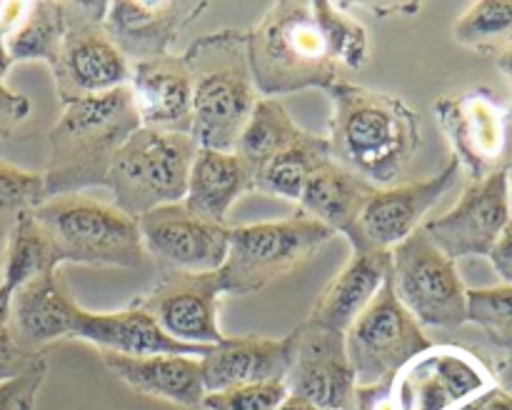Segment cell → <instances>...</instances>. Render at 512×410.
Returning <instances> with one entry per match:
<instances>
[{
	"instance_id": "1",
	"label": "cell",
	"mask_w": 512,
	"mask_h": 410,
	"mask_svg": "<svg viewBox=\"0 0 512 410\" xmlns=\"http://www.w3.org/2000/svg\"><path fill=\"white\" fill-rule=\"evenodd\" d=\"M333 98L330 158L370 183L390 188L418 155L420 115L403 98L338 80Z\"/></svg>"
},
{
	"instance_id": "2",
	"label": "cell",
	"mask_w": 512,
	"mask_h": 410,
	"mask_svg": "<svg viewBox=\"0 0 512 410\" xmlns=\"http://www.w3.org/2000/svg\"><path fill=\"white\" fill-rule=\"evenodd\" d=\"M248 60L263 98L305 88L330 90L340 65L315 0H278L248 30Z\"/></svg>"
},
{
	"instance_id": "3",
	"label": "cell",
	"mask_w": 512,
	"mask_h": 410,
	"mask_svg": "<svg viewBox=\"0 0 512 410\" xmlns=\"http://www.w3.org/2000/svg\"><path fill=\"white\" fill-rule=\"evenodd\" d=\"M138 128L128 85L65 105L48 133L45 195L55 198L105 185L115 153Z\"/></svg>"
},
{
	"instance_id": "4",
	"label": "cell",
	"mask_w": 512,
	"mask_h": 410,
	"mask_svg": "<svg viewBox=\"0 0 512 410\" xmlns=\"http://www.w3.org/2000/svg\"><path fill=\"white\" fill-rule=\"evenodd\" d=\"M193 78V128L198 148L233 150L258 103L245 30H218L183 55Z\"/></svg>"
},
{
	"instance_id": "5",
	"label": "cell",
	"mask_w": 512,
	"mask_h": 410,
	"mask_svg": "<svg viewBox=\"0 0 512 410\" xmlns=\"http://www.w3.org/2000/svg\"><path fill=\"white\" fill-rule=\"evenodd\" d=\"M33 215L53 240L60 263L95 268H138L143 263L138 220L115 203L85 193H68L35 205Z\"/></svg>"
},
{
	"instance_id": "6",
	"label": "cell",
	"mask_w": 512,
	"mask_h": 410,
	"mask_svg": "<svg viewBox=\"0 0 512 410\" xmlns=\"http://www.w3.org/2000/svg\"><path fill=\"white\" fill-rule=\"evenodd\" d=\"M195 153L198 143L193 135L140 125L115 153L105 188L113 193L115 205L123 213L138 220L160 205L185 198Z\"/></svg>"
},
{
	"instance_id": "7",
	"label": "cell",
	"mask_w": 512,
	"mask_h": 410,
	"mask_svg": "<svg viewBox=\"0 0 512 410\" xmlns=\"http://www.w3.org/2000/svg\"><path fill=\"white\" fill-rule=\"evenodd\" d=\"M330 238L333 230L300 210L285 220L230 228L228 255L218 270L223 293H258L308 263Z\"/></svg>"
},
{
	"instance_id": "8",
	"label": "cell",
	"mask_w": 512,
	"mask_h": 410,
	"mask_svg": "<svg viewBox=\"0 0 512 410\" xmlns=\"http://www.w3.org/2000/svg\"><path fill=\"white\" fill-rule=\"evenodd\" d=\"M108 3H63L65 33L50 63L55 95L65 105L123 88L130 80V63L105 30Z\"/></svg>"
},
{
	"instance_id": "9",
	"label": "cell",
	"mask_w": 512,
	"mask_h": 410,
	"mask_svg": "<svg viewBox=\"0 0 512 410\" xmlns=\"http://www.w3.org/2000/svg\"><path fill=\"white\" fill-rule=\"evenodd\" d=\"M388 283L420 328H460L468 323V288L458 265L435 248L423 228L390 250Z\"/></svg>"
},
{
	"instance_id": "10",
	"label": "cell",
	"mask_w": 512,
	"mask_h": 410,
	"mask_svg": "<svg viewBox=\"0 0 512 410\" xmlns=\"http://www.w3.org/2000/svg\"><path fill=\"white\" fill-rule=\"evenodd\" d=\"M430 338L418 320L400 305L385 280L365 313L345 330V353L355 388L373 390L390 385L413 358L430 348Z\"/></svg>"
},
{
	"instance_id": "11",
	"label": "cell",
	"mask_w": 512,
	"mask_h": 410,
	"mask_svg": "<svg viewBox=\"0 0 512 410\" xmlns=\"http://www.w3.org/2000/svg\"><path fill=\"white\" fill-rule=\"evenodd\" d=\"M435 118L453 148V158L468 170L470 183L508 170L512 163V103L490 88L440 95Z\"/></svg>"
},
{
	"instance_id": "12",
	"label": "cell",
	"mask_w": 512,
	"mask_h": 410,
	"mask_svg": "<svg viewBox=\"0 0 512 410\" xmlns=\"http://www.w3.org/2000/svg\"><path fill=\"white\" fill-rule=\"evenodd\" d=\"M460 163L450 160L438 175L418 183L375 188L360 208L353 228L345 238L360 253H390L420 230L428 213L453 190L460 178Z\"/></svg>"
},
{
	"instance_id": "13",
	"label": "cell",
	"mask_w": 512,
	"mask_h": 410,
	"mask_svg": "<svg viewBox=\"0 0 512 410\" xmlns=\"http://www.w3.org/2000/svg\"><path fill=\"white\" fill-rule=\"evenodd\" d=\"M495 385L493 373L470 350L430 345L390 383L393 410H455Z\"/></svg>"
},
{
	"instance_id": "14",
	"label": "cell",
	"mask_w": 512,
	"mask_h": 410,
	"mask_svg": "<svg viewBox=\"0 0 512 410\" xmlns=\"http://www.w3.org/2000/svg\"><path fill=\"white\" fill-rule=\"evenodd\" d=\"M138 230L160 273H218L228 255L230 228L200 218L183 200L140 215Z\"/></svg>"
},
{
	"instance_id": "15",
	"label": "cell",
	"mask_w": 512,
	"mask_h": 410,
	"mask_svg": "<svg viewBox=\"0 0 512 410\" xmlns=\"http://www.w3.org/2000/svg\"><path fill=\"white\" fill-rule=\"evenodd\" d=\"M223 285L218 273H160L133 305L150 315L173 340L213 348L225 338L218 325Z\"/></svg>"
},
{
	"instance_id": "16",
	"label": "cell",
	"mask_w": 512,
	"mask_h": 410,
	"mask_svg": "<svg viewBox=\"0 0 512 410\" xmlns=\"http://www.w3.org/2000/svg\"><path fill=\"white\" fill-rule=\"evenodd\" d=\"M293 358L285 388L315 410H355L358 388L345 353V333L303 323L293 333Z\"/></svg>"
},
{
	"instance_id": "17",
	"label": "cell",
	"mask_w": 512,
	"mask_h": 410,
	"mask_svg": "<svg viewBox=\"0 0 512 410\" xmlns=\"http://www.w3.org/2000/svg\"><path fill=\"white\" fill-rule=\"evenodd\" d=\"M510 218L508 170H500L490 178L470 183L460 203L440 218L425 220L423 230L440 253L450 260H460L488 255Z\"/></svg>"
},
{
	"instance_id": "18",
	"label": "cell",
	"mask_w": 512,
	"mask_h": 410,
	"mask_svg": "<svg viewBox=\"0 0 512 410\" xmlns=\"http://www.w3.org/2000/svg\"><path fill=\"white\" fill-rule=\"evenodd\" d=\"M205 8L203 0H113L103 25L125 58L143 63L168 55L170 43Z\"/></svg>"
},
{
	"instance_id": "19",
	"label": "cell",
	"mask_w": 512,
	"mask_h": 410,
	"mask_svg": "<svg viewBox=\"0 0 512 410\" xmlns=\"http://www.w3.org/2000/svg\"><path fill=\"white\" fill-rule=\"evenodd\" d=\"M293 358V335L263 338V335H225L200 358L205 393L245 388V385L285 383Z\"/></svg>"
},
{
	"instance_id": "20",
	"label": "cell",
	"mask_w": 512,
	"mask_h": 410,
	"mask_svg": "<svg viewBox=\"0 0 512 410\" xmlns=\"http://www.w3.org/2000/svg\"><path fill=\"white\" fill-rule=\"evenodd\" d=\"M140 125L165 133L193 128V78L183 55H160L130 65L128 80Z\"/></svg>"
},
{
	"instance_id": "21",
	"label": "cell",
	"mask_w": 512,
	"mask_h": 410,
	"mask_svg": "<svg viewBox=\"0 0 512 410\" xmlns=\"http://www.w3.org/2000/svg\"><path fill=\"white\" fill-rule=\"evenodd\" d=\"M80 310L83 308L70 298L68 288L58 278V270H48L13 290L10 335L28 353H43L45 345L73 338Z\"/></svg>"
},
{
	"instance_id": "22",
	"label": "cell",
	"mask_w": 512,
	"mask_h": 410,
	"mask_svg": "<svg viewBox=\"0 0 512 410\" xmlns=\"http://www.w3.org/2000/svg\"><path fill=\"white\" fill-rule=\"evenodd\" d=\"M73 338L93 343L100 353L115 355H195L203 358L210 348L173 340L138 305L115 313H90L80 310Z\"/></svg>"
},
{
	"instance_id": "23",
	"label": "cell",
	"mask_w": 512,
	"mask_h": 410,
	"mask_svg": "<svg viewBox=\"0 0 512 410\" xmlns=\"http://www.w3.org/2000/svg\"><path fill=\"white\" fill-rule=\"evenodd\" d=\"M105 368L135 393L200 408L205 398L200 358L195 355H115L100 353Z\"/></svg>"
},
{
	"instance_id": "24",
	"label": "cell",
	"mask_w": 512,
	"mask_h": 410,
	"mask_svg": "<svg viewBox=\"0 0 512 410\" xmlns=\"http://www.w3.org/2000/svg\"><path fill=\"white\" fill-rule=\"evenodd\" d=\"M390 253H360L353 250L348 263L320 293L310 323L345 333L365 313L378 290L388 280Z\"/></svg>"
},
{
	"instance_id": "25",
	"label": "cell",
	"mask_w": 512,
	"mask_h": 410,
	"mask_svg": "<svg viewBox=\"0 0 512 410\" xmlns=\"http://www.w3.org/2000/svg\"><path fill=\"white\" fill-rule=\"evenodd\" d=\"M248 190H253V168L235 150L198 148L183 203L200 218L225 225L228 210Z\"/></svg>"
},
{
	"instance_id": "26",
	"label": "cell",
	"mask_w": 512,
	"mask_h": 410,
	"mask_svg": "<svg viewBox=\"0 0 512 410\" xmlns=\"http://www.w3.org/2000/svg\"><path fill=\"white\" fill-rule=\"evenodd\" d=\"M373 190V185L365 183L360 175L330 158L305 180L303 193L298 198L300 213L318 220L333 233L348 235Z\"/></svg>"
},
{
	"instance_id": "27",
	"label": "cell",
	"mask_w": 512,
	"mask_h": 410,
	"mask_svg": "<svg viewBox=\"0 0 512 410\" xmlns=\"http://www.w3.org/2000/svg\"><path fill=\"white\" fill-rule=\"evenodd\" d=\"M330 160L328 138L303 133L295 143L260 163L253 173V190L298 203L305 180L313 170Z\"/></svg>"
},
{
	"instance_id": "28",
	"label": "cell",
	"mask_w": 512,
	"mask_h": 410,
	"mask_svg": "<svg viewBox=\"0 0 512 410\" xmlns=\"http://www.w3.org/2000/svg\"><path fill=\"white\" fill-rule=\"evenodd\" d=\"M60 258L53 240L45 233L43 225L35 220L33 210H23L15 215L13 228H10L8 243H5L3 255V280L10 290L20 288L28 280L58 270Z\"/></svg>"
},
{
	"instance_id": "29",
	"label": "cell",
	"mask_w": 512,
	"mask_h": 410,
	"mask_svg": "<svg viewBox=\"0 0 512 410\" xmlns=\"http://www.w3.org/2000/svg\"><path fill=\"white\" fill-rule=\"evenodd\" d=\"M303 133L305 130L290 118V113L278 98H258L233 150L255 173L260 163L288 148Z\"/></svg>"
},
{
	"instance_id": "30",
	"label": "cell",
	"mask_w": 512,
	"mask_h": 410,
	"mask_svg": "<svg viewBox=\"0 0 512 410\" xmlns=\"http://www.w3.org/2000/svg\"><path fill=\"white\" fill-rule=\"evenodd\" d=\"M65 33V15L60 0H38L28 3L23 20L8 35V55L13 63L18 60H43L53 63Z\"/></svg>"
},
{
	"instance_id": "31",
	"label": "cell",
	"mask_w": 512,
	"mask_h": 410,
	"mask_svg": "<svg viewBox=\"0 0 512 410\" xmlns=\"http://www.w3.org/2000/svg\"><path fill=\"white\" fill-rule=\"evenodd\" d=\"M453 35L475 53H505L512 48V0H478L460 15Z\"/></svg>"
},
{
	"instance_id": "32",
	"label": "cell",
	"mask_w": 512,
	"mask_h": 410,
	"mask_svg": "<svg viewBox=\"0 0 512 410\" xmlns=\"http://www.w3.org/2000/svg\"><path fill=\"white\" fill-rule=\"evenodd\" d=\"M323 18L325 28H328L330 43H333L335 58H338L340 68L348 70H363L368 63V30L360 20H355L348 13L345 3H330V0H315Z\"/></svg>"
},
{
	"instance_id": "33",
	"label": "cell",
	"mask_w": 512,
	"mask_h": 410,
	"mask_svg": "<svg viewBox=\"0 0 512 410\" xmlns=\"http://www.w3.org/2000/svg\"><path fill=\"white\" fill-rule=\"evenodd\" d=\"M468 323L483 328L498 348L512 353V285L470 288Z\"/></svg>"
},
{
	"instance_id": "34",
	"label": "cell",
	"mask_w": 512,
	"mask_h": 410,
	"mask_svg": "<svg viewBox=\"0 0 512 410\" xmlns=\"http://www.w3.org/2000/svg\"><path fill=\"white\" fill-rule=\"evenodd\" d=\"M48 200L43 173L0 160V213H23Z\"/></svg>"
},
{
	"instance_id": "35",
	"label": "cell",
	"mask_w": 512,
	"mask_h": 410,
	"mask_svg": "<svg viewBox=\"0 0 512 410\" xmlns=\"http://www.w3.org/2000/svg\"><path fill=\"white\" fill-rule=\"evenodd\" d=\"M288 388L285 383H263L245 385V388L220 390V393H205V410H278L283 403Z\"/></svg>"
},
{
	"instance_id": "36",
	"label": "cell",
	"mask_w": 512,
	"mask_h": 410,
	"mask_svg": "<svg viewBox=\"0 0 512 410\" xmlns=\"http://www.w3.org/2000/svg\"><path fill=\"white\" fill-rule=\"evenodd\" d=\"M45 358H40L33 368L25 370L18 378L0 383V410H33L35 398L45 380Z\"/></svg>"
},
{
	"instance_id": "37",
	"label": "cell",
	"mask_w": 512,
	"mask_h": 410,
	"mask_svg": "<svg viewBox=\"0 0 512 410\" xmlns=\"http://www.w3.org/2000/svg\"><path fill=\"white\" fill-rule=\"evenodd\" d=\"M40 358H43V353H28V350H23L15 343L13 335H10L8 325H0V383H8V380L23 375Z\"/></svg>"
},
{
	"instance_id": "38",
	"label": "cell",
	"mask_w": 512,
	"mask_h": 410,
	"mask_svg": "<svg viewBox=\"0 0 512 410\" xmlns=\"http://www.w3.org/2000/svg\"><path fill=\"white\" fill-rule=\"evenodd\" d=\"M30 115V100L15 93L8 85H0V148L10 140L20 123Z\"/></svg>"
},
{
	"instance_id": "39",
	"label": "cell",
	"mask_w": 512,
	"mask_h": 410,
	"mask_svg": "<svg viewBox=\"0 0 512 410\" xmlns=\"http://www.w3.org/2000/svg\"><path fill=\"white\" fill-rule=\"evenodd\" d=\"M25 10H28V3H0V85H5V75H8L10 65H13L5 40L13 33L15 25L23 20Z\"/></svg>"
},
{
	"instance_id": "40",
	"label": "cell",
	"mask_w": 512,
	"mask_h": 410,
	"mask_svg": "<svg viewBox=\"0 0 512 410\" xmlns=\"http://www.w3.org/2000/svg\"><path fill=\"white\" fill-rule=\"evenodd\" d=\"M490 265L495 268L498 278L503 280V285H512V218L505 225V230L500 233L498 243L493 245V250L488 253Z\"/></svg>"
},
{
	"instance_id": "41",
	"label": "cell",
	"mask_w": 512,
	"mask_h": 410,
	"mask_svg": "<svg viewBox=\"0 0 512 410\" xmlns=\"http://www.w3.org/2000/svg\"><path fill=\"white\" fill-rule=\"evenodd\" d=\"M455 410H512V400L498 388V385H493V388L485 390L483 395L468 400V403L460 405V408Z\"/></svg>"
},
{
	"instance_id": "42",
	"label": "cell",
	"mask_w": 512,
	"mask_h": 410,
	"mask_svg": "<svg viewBox=\"0 0 512 410\" xmlns=\"http://www.w3.org/2000/svg\"><path fill=\"white\" fill-rule=\"evenodd\" d=\"M490 373H493L495 385H498V388L512 400V353L505 355V358L500 360V363L495 365V370H490Z\"/></svg>"
},
{
	"instance_id": "43",
	"label": "cell",
	"mask_w": 512,
	"mask_h": 410,
	"mask_svg": "<svg viewBox=\"0 0 512 410\" xmlns=\"http://www.w3.org/2000/svg\"><path fill=\"white\" fill-rule=\"evenodd\" d=\"M10 298H13V290H10L8 285L0 283V325H8Z\"/></svg>"
},
{
	"instance_id": "44",
	"label": "cell",
	"mask_w": 512,
	"mask_h": 410,
	"mask_svg": "<svg viewBox=\"0 0 512 410\" xmlns=\"http://www.w3.org/2000/svg\"><path fill=\"white\" fill-rule=\"evenodd\" d=\"M278 410H315L313 405L310 403H305L303 398H298V395H285V400L283 403L278 405Z\"/></svg>"
},
{
	"instance_id": "45",
	"label": "cell",
	"mask_w": 512,
	"mask_h": 410,
	"mask_svg": "<svg viewBox=\"0 0 512 410\" xmlns=\"http://www.w3.org/2000/svg\"><path fill=\"white\" fill-rule=\"evenodd\" d=\"M498 65H500V70L505 73V78H508L510 85H512V48H508L505 53L498 55Z\"/></svg>"
},
{
	"instance_id": "46",
	"label": "cell",
	"mask_w": 512,
	"mask_h": 410,
	"mask_svg": "<svg viewBox=\"0 0 512 410\" xmlns=\"http://www.w3.org/2000/svg\"><path fill=\"white\" fill-rule=\"evenodd\" d=\"M508 180H510V210H512V163L508 168Z\"/></svg>"
}]
</instances>
